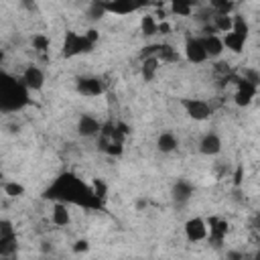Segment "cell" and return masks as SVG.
<instances>
[{
  "label": "cell",
  "instance_id": "cell-1",
  "mask_svg": "<svg viewBox=\"0 0 260 260\" xmlns=\"http://www.w3.org/2000/svg\"><path fill=\"white\" fill-rule=\"evenodd\" d=\"M43 199L61 201L67 205H79V207L89 209V211H104V199H100L91 191V185L81 181L71 171L59 173L53 179V183L43 191Z\"/></svg>",
  "mask_w": 260,
  "mask_h": 260
},
{
  "label": "cell",
  "instance_id": "cell-2",
  "mask_svg": "<svg viewBox=\"0 0 260 260\" xmlns=\"http://www.w3.org/2000/svg\"><path fill=\"white\" fill-rule=\"evenodd\" d=\"M30 104V91L20 77L0 71V112H18Z\"/></svg>",
  "mask_w": 260,
  "mask_h": 260
},
{
  "label": "cell",
  "instance_id": "cell-3",
  "mask_svg": "<svg viewBox=\"0 0 260 260\" xmlns=\"http://www.w3.org/2000/svg\"><path fill=\"white\" fill-rule=\"evenodd\" d=\"M93 49V43L87 41L85 35H79L75 30H67L65 32V39H63V47H61V55L65 59H71V57H77V55H85V53H91Z\"/></svg>",
  "mask_w": 260,
  "mask_h": 260
},
{
  "label": "cell",
  "instance_id": "cell-4",
  "mask_svg": "<svg viewBox=\"0 0 260 260\" xmlns=\"http://www.w3.org/2000/svg\"><path fill=\"white\" fill-rule=\"evenodd\" d=\"M179 104L183 106L185 114H187L189 118L197 120V122H203V120H207V118L213 114L211 104L205 102V100H199V98H181Z\"/></svg>",
  "mask_w": 260,
  "mask_h": 260
},
{
  "label": "cell",
  "instance_id": "cell-5",
  "mask_svg": "<svg viewBox=\"0 0 260 260\" xmlns=\"http://www.w3.org/2000/svg\"><path fill=\"white\" fill-rule=\"evenodd\" d=\"M256 93H258V85L252 83V81H248V79H244V77L240 75L238 81H236V93H234L236 106H240V108L250 106L252 100L256 98Z\"/></svg>",
  "mask_w": 260,
  "mask_h": 260
},
{
  "label": "cell",
  "instance_id": "cell-6",
  "mask_svg": "<svg viewBox=\"0 0 260 260\" xmlns=\"http://www.w3.org/2000/svg\"><path fill=\"white\" fill-rule=\"evenodd\" d=\"M148 4H150V0H110V2H106V10L112 14H118V16H126V14L142 10Z\"/></svg>",
  "mask_w": 260,
  "mask_h": 260
},
{
  "label": "cell",
  "instance_id": "cell-7",
  "mask_svg": "<svg viewBox=\"0 0 260 260\" xmlns=\"http://www.w3.org/2000/svg\"><path fill=\"white\" fill-rule=\"evenodd\" d=\"M75 89L81 95L95 98V95L104 93V81L100 77H93V75H81V77L75 79Z\"/></svg>",
  "mask_w": 260,
  "mask_h": 260
},
{
  "label": "cell",
  "instance_id": "cell-8",
  "mask_svg": "<svg viewBox=\"0 0 260 260\" xmlns=\"http://www.w3.org/2000/svg\"><path fill=\"white\" fill-rule=\"evenodd\" d=\"M228 230H230V225H228L225 219L209 217V221H207V238H209V242H211L213 246L223 244V240H225V236H228Z\"/></svg>",
  "mask_w": 260,
  "mask_h": 260
},
{
  "label": "cell",
  "instance_id": "cell-9",
  "mask_svg": "<svg viewBox=\"0 0 260 260\" xmlns=\"http://www.w3.org/2000/svg\"><path fill=\"white\" fill-rule=\"evenodd\" d=\"M185 57H187L189 63H203V61L209 59L199 37H187V41H185Z\"/></svg>",
  "mask_w": 260,
  "mask_h": 260
},
{
  "label": "cell",
  "instance_id": "cell-10",
  "mask_svg": "<svg viewBox=\"0 0 260 260\" xmlns=\"http://www.w3.org/2000/svg\"><path fill=\"white\" fill-rule=\"evenodd\" d=\"M185 236L189 242H201L207 238V221L203 217H191L185 221Z\"/></svg>",
  "mask_w": 260,
  "mask_h": 260
},
{
  "label": "cell",
  "instance_id": "cell-11",
  "mask_svg": "<svg viewBox=\"0 0 260 260\" xmlns=\"http://www.w3.org/2000/svg\"><path fill=\"white\" fill-rule=\"evenodd\" d=\"M20 79H22V83L28 87V91H41L43 85H45V73H43V69H39V67H35V65H28V67L22 71Z\"/></svg>",
  "mask_w": 260,
  "mask_h": 260
},
{
  "label": "cell",
  "instance_id": "cell-12",
  "mask_svg": "<svg viewBox=\"0 0 260 260\" xmlns=\"http://www.w3.org/2000/svg\"><path fill=\"white\" fill-rule=\"evenodd\" d=\"M100 128H102V122L98 118H93L91 114H81L79 120H77V134L83 136V138H93L100 134Z\"/></svg>",
  "mask_w": 260,
  "mask_h": 260
},
{
  "label": "cell",
  "instance_id": "cell-13",
  "mask_svg": "<svg viewBox=\"0 0 260 260\" xmlns=\"http://www.w3.org/2000/svg\"><path fill=\"white\" fill-rule=\"evenodd\" d=\"M193 193H195V187H193V183L187 181V179H179V181L173 185V189H171L173 201H175L177 205H185V203L193 197Z\"/></svg>",
  "mask_w": 260,
  "mask_h": 260
},
{
  "label": "cell",
  "instance_id": "cell-14",
  "mask_svg": "<svg viewBox=\"0 0 260 260\" xmlns=\"http://www.w3.org/2000/svg\"><path fill=\"white\" fill-rule=\"evenodd\" d=\"M199 152L205 156H215L221 152V138L215 132H207L199 140Z\"/></svg>",
  "mask_w": 260,
  "mask_h": 260
},
{
  "label": "cell",
  "instance_id": "cell-15",
  "mask_svg": "<svg viewBox=\"0 0 260 260\" xmlns=\"http://www.w3.org/2000/svg\"><path fill=\"white\" fill-rule=\"evenodd\" d=\"M246 41H248V37L238 35V32H234V30H228V32H223V37H221L223 49H230L232 53H242Z\"/></svg>",
  "mask_w": 260,
  "mask_h": 260
},
{
  "label": "cell",
  "instance_id": "cell-16",
  "mask_svg": "<svg viewBox=\"0 0 260 260\" xmlns=\"http://www.w3.org/2000/svg\"><path fill=\"white\" fill-rule=\"evenodd\" d=\"M201 45H203L207 57H211V59H215V57H219L223 53V43H221L219 35H205V37H201Z\"/></svg>",
  "mask_w": 260,
  "mask_h": 260
},
{
  "label": "cell",
  "instance_id": "cell-17",
  "mask_svg": "<svg viewBox=\"0 0 260 260\" xmlns=\"http://www.w3.org/2000/svg\"><path fill=\"white\" fill-rule=\"evenodd\" d=\"M51 219H53V223L59 225V228L69 225V223H71V213H69V209H67V203L55 201L53 211H51Z\"/></svg>",
  "mask_w": 260,
  "mask_h": 260
},
{
  "label": "cell",
  "instance_id": "cell-18",
  "mask_svg": "<svg viewBox=\"0 0 260 260\" xmlns=\"http://www.w3.org/2000/svg\"><path fill=\"white\" fill-rule=\"evenodd\" d=\"M197 0H171V12L175 16H191Z\"/></svg>",
  "mask_w": 260,
  "mask_h": 260
},
{
  "label": "cell",
  "instance_id": "cell-19",
  "mask_svg": "<svg viewBox=\"0 0 260 260\" xmlns=\"http://www.w3.org/2000/svg\"><path fill=\"white\" fill-rule=\"evenodd\" d=\"M177 146H179V142H177V136H175L173 132H162V134L156 138V148H158L160 152H165V154L173 152Z\"/></svg>",
  "mask_w": 260,
  "mask_h": 260
},
{
  "label": "cell",
  "instance_id": "cell-20",
  "mask_svg": "<svg viewBox=\"0 0 260 260\" xmlns=\"http://www.w3.org/2000/svg\"><path fill=\"white\" fill-rule=\"evenodd\" d=\"M158 59L156 57H146V59H142V67H140V73H142V77H144V81H152L154 79V75H156V71H158Z\"/></svg>",
  "mask_w": 260,
  "mask_h": 260
},
{
  "label": "cell",
  "instance_id": "cell-21",
  "mask_svg": "<svg viewBox=\"0 0 260 260\" xmlns=\"http://www.w3.org/2000/svg\"><path fill=\"white\" fill-rule=\"evenodd\" d=\"M156 59H158V61H167V63H177V61H179V53H177L175 47H171V45H167V43H158Z\"/></svg>",
  "mask_w": 260,
  "mask_h": 260
},
{
  "label": "cell",
  "instance_id": "cell-22",
  "mask_svg": "<svg viewBox=\"0 0 260 260\" xmlns=\"http://www.w3.org/2000/svg\"><path fill=\"white\" fill-rule=\"evenodd\" d=\"M87 18L89 20H100V18H104V14H108V10H106V2H102V0H91L89 2V6H87Z\"/></svg>",
  "mask_w": 260,
  "mask_h": 260
},
{
  "label": "cell",
  "instance_id": "cell-23",
  "mask_svg": "<svg viewBox=\"0 0 260 260\" xmlns=\"http://www.w3.org/2000/svg\"><path fill=\"white\" fill-rule=\"evenodd\" d=\"M217 32H228L232 30V14H213L209 20Z\"/></svg>",
  "mask_w": 260,
  "mask_h": 260
},
{
  "label": "cell",
  "instance_id": "cell-24",
  "mask_svg": "<svg viewBox=\"0 0 260 260\" xmlns=\"http://www.w3.org/2000/svg\"><path fill=\"white\" fill-rule=\"evenodd\" d=\"M234 6V0H209V8L213 14H232Z\"/></svg>",
  "mask_w": 260,
  "mask_h": 260
},
{
  "label": "cell",
  "instance_id": "cell-25",
  "mask_svg": "<svg viewBox=\"0 0 260 260\" xmlns=\"http://www.w3.org/2000/svg\"><path fill=\"white\" fill-rule=\"evenodd\" d=\"M18 248V242H16V236H6V238H0V256H12Z\"/></svg>",
  "mask_w": 260,
  "mask_h": 260
},
{
  "label": "cell",
  "instance_id": "cell-26",
  "mask_svg": "<svg viewBox=\"0 0 260 260\" xmlns=\"http://www.w3.org/2000/svg\"><path fill=\"white\" fill-rule=\"evenodd\" d=\"M232 30L238 32V35L248 37V35H250V24H248V20H246L242 14H234V16H232Z\"/></svg>",
  "mask_w": 260,
  "mask_h": 260
},
{
  "label": "cell",
  "instance_id": "cell-27",
  "mask_svg": "<svg viewBox=\"0 0 260 260\" xmlns=\"http://www.w3.org/2000/svg\"><path fill=\"white\" fill-rule=\"evenodd\" d=\"M140 30H142L144 37H152V35H156V20H154L152 14L142 16V20H140Z\"/></svg>",
  "mask_w": 260,
  "mask_h": 260
},
{
  "label": "cell",
  "instance_id": "cell-28",
  "mask_svg": "<svg viewBox=\"0 0 260 260\" xmlns=\"http://www.w3.org/2000/svg\"><path fill=\"white\" fill-rule=\"evenodd\" d=\"M30 43H32V49H35V51H39V53H45V51H49V47H51L49 37H47V35H43V32L32 35Z\"/></svg>",
  "mask_w": 260,
  "mask_h": 260
},
{
  "label": "cell",
  "instance_id": "cell-29",
  "mask_svg": "<svg viewBox=\"0 0 260 260\" xmlns=\"http://www.w3.org/2000/svg\"><path fill=\"white\" fill-rule=\"evenodd\" d=\"M4 193L8 197L16 199V197H22L24 195V187L20 183H16V181H8V183H4Z\"/></svg>",
  "mask_w": 260,
  "mask_h": 260
},
{
  "label": "cell",
  "instance_id": "cell-30",
  "mask_svg": "<svg viewBox=\"0 0 260 260\" xmlns=\"http://www.w3.org/2000/svg\"><path fill=\"white\" fill-rule=\"evenodd\" d=\"M91 191L100 197V199H104L106 201V195H108V185L102 181V179H93V183H91Z\"/></svg>",
  "mask_w": 260,
  "mask_h": 260
},
{
  "label": "cell",
  "instance_id": "cell-31",
  "mask_svg": "<svg viewBox=\"0 0 260 260\" xmlns=\"http://www.w3.org/2000/svg\"><path fill=\"white\" fill-rule=\"evenodd\" d=\"M6 236H16V230L10 219H0V238H6Z\"/></svg>",
  "mask_w": 260,
  "mask_h": 260
},
{
  "label": "cell",
  "instance_id": "cell-32",
  "mask_svg": "<svg viewBox=\"0 0 260 260\" xmlns=\"http://www.w3.org/2000/svg\"><path fill=\"white\" fill-rule=\"evenodd\" d=\"M242 77L248 79V81H252V83H256V85L260 83V75H258V71H254V69H244Z\"/></svg>",
  "mask_w": 260,
  "mask_h": 260
},
{
  "label": "cell",
  "instance_id": "cell-33",
  "mask_svg": "<svg viewBox=\"0 0 260 260\" xmlns=\"http://www.w3.org/2000/svg\"><path fill=\"white\" fill-rule=\"evenodd\" d=\"M87 250H89V242H87V240H77V242L73 244V252H75V254L87 252Z\"/></svg>",
  "mask_w": 260,
  "mask_h": 260
},
{
  "label": "cell",
  "instance_id": "cell-34",
  "mask_svg": "<svg viewBox=\"0 0 260 260\" xmlns=\"http://www.w3.org/2000/svg\"><path fill=\"white\" fill-rule=\"evenodd\" d=\"M242 177H244V167L238 165V167H236V175H234V183H236V187L242 185Z\"/></svg>",
  "mask_w": 260,
  "mask_h": 260
},
{
  "label": "cell",
  "instance_id": "cell-35",
  "mask_svg": "<svg viewBox=\"0 0 260 260\" xmlns=\"http://www.w3.org/2000/svg\"><path fill=\"white\" fill-rule=\"evenodd\" d=\"M83 35H85V37H87V41H91L93 45H95V43H98V39H100V32H98L95 28H89V30H87V32H83Z\"/></svg>",
  "mask_w": 260,
  "mask_h": 260
},
{
  "label": "cell",
  "instance_id": "cell-36",
  "mask_svg": "<svg viewBox=\"0 0 260 260\" xmlns=\"http://www.w3.org/2000/svg\"><path fill=\"white\" fill-rule=\"evenodd\" d=\"M169 30H171V24H169V22H160V24H156V32H160V35H169Z\"/></svg>",
  "mask_w": 260,
  "mask_h": 260
},
{
  "label": "cell",
  "instance_id": "cell-37",
  "mask_svg": "<svg viewBox=\"0 0 260 260\" xmlns=\"http://www.w3.org/2000/svg\"><path fill=\"white\" fill-rule=\"evenodd\" d=\"M228 258H234V260H238V258H244V254H240V252H228Z\"/></svg>",
  "mask_w": 260,
  "mask_h": 260
},
{
  "label": "cell",
  "instance_id": "cell-38",
  "mask_svg": "<svg viewBox=\"0 0 260 260\" xmlns=\"http://www.w3.org/2000/svg\"><path fill=\"white\" fill-rule=\"evenodd\" d=\"M2 61H4V51L0 49V63H2Z\"/></svg>",
  "mask_w": 260,
  "mask_h": 260
}]
</instances>
